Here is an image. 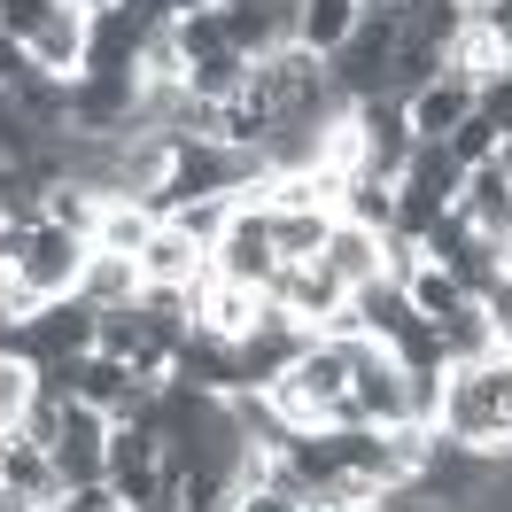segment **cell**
Returning <instances> with one entry per match:
<instances>
[{
	"label": "cell",
	"instance_id": "cell-1",
	"mask_svg": "<svg viewBox=\"0 0 512 512\" xmlns=\"http://www.w3.org/2000/svg\"><path fill=\"white\" fill-rule=\"evenodd\" d=\"M396 47H404V16L396 8H365L357 32L326 55V78L342 101H381L388 94V70H396Z\"/></svg>",
	"mask_w": 512,
	"mask_h": 512
},
{
	"label": "cell",
	"instance_id": "cell-2",
	"mask_svg": "<svg viewBox=\"0 0 512 512\" xmlns=\"http://www.w3.org/2000/svg\"><path fill=\"white\" fill-rule=\"evenodd\" d=\"M210 272H218V280H241V288H272L280 249H272V210H264L256 194H233V218H225L218 249H210Z\"/></svg>",
	"mask_w": 512,
	"mask_h": 512
},
{
	"label": "cell",
	"instance_id": "cell-3",
	"mask_svg": "<svg viewBox=\"0 0 512 512\" xmlns=\"http://www.w3.org/2000/svg\"><path fill=\"white\" fill-rule=\"evenodd\" d=\"M0 350H8V357H24V365L86 357V350H94V303H86V295H63V303H47L39 319H16Z\"/></svg>",
	"mask_w": 512,
	"mask_h": 512
},
{
	"label": "cell",
	"instance_id": "cell-4",
	"mask_svg": "<svg viewBox=\"0 0 512 512\" xmlns=\"http://www.w3.org/2000/svg\"><path fill=\"white\" fill-rule=\"evenodd\" d=\"M458 156L450 148H412V163H404V179H396V233L404 241H419L427 225L443 218L450 202H458Z\"/></svg>",
	"mask_w": 512,
	"mask_h": 512
},
{
	"label": "cell",
	"instance_id": "cell-5",
	"mask_svg": "<svg viewBox=\"0 0 512 512\" xmlns=\"http://www.w3.org/2000/svg\"><path fill=\"white\" fill-rule=\"evenodd\" d=\"M350 125H357V179H404V163H412V117H404V101L381 94V101H357L350 109Z\"/></svg>",
	"mask_w": 512,
	"mask_h": 512
},
{
	"label": "cell",
	"instance_id": "cell-6",
	"mask_svg": "<svg viewBox=\"0 0 512 512\" xmlns=\"http://www.w3.org/2000/svg\"><path fill=\"white\" fill-rule=\"evenodd\" d=\"M86 256H94L86 233H70V225H32V233H24V256H16V280L39 288L47 303H63V295H78V280H86Z\"/></svg>",
	"mask_w": 512,
	"mask_h": 512
},
{
	"label": "cell",
	"instance_id": "cell-7",
	"mask_svg": "<svg viewBox=\"0 0 512 512\" xmlns=\"http://www.w3.org/2000/svg\"><path fill=\"white\" fill-rule=\"evenodd\" d=\"M264 303H280V311L303 319L311 334H334L342 311H350V288H342L319 256H311V264H280V272H272V288H264Z\"/></svg>",
	"mask_w": 512,
	"mask_h": 512
},
{
	"label": "cell",
	"instance_id": "cell-8",
	"mask_svg": "<svg viewBox=\"0 0 512 512\" xmlns=\"http://www.w3.org/2000/svg\"><path fill=\"white\" fill-rule=\"evenodd\" d=\"M70 132H140V78L132 70H78L70 78Z\"/></svg>",
	"mask_w": 512,
	"mask_h": 512
},
{
	"label": "cell",
	"instance_id": "cell-9",
	"mask_svg": "<svg viewBox=\"0 0 512 512\" xmlns=\"http://www.w3.org/2000/svg\"><path fill=\"white\" fill-rule=\"evenodd\" d=\"M171 381L194 388V396H241V342H225V334H202L194 326L187 342L171 350Z\"/></svg>",
	"mask_w": 512,
	"mask_h": 512
},
{
	"label": "cell",
	"instance_id": "cell-10",
	"mask_svg": "<svg viewBox=\"0 0 512 512\" xmlns=\"http://www.w3.org/2000/svg\"><path fill=\"white\" fill-rule=\"evenodd\" d=\"M109 427H117V419L109 412H94V404H78V396H70L63 404V435H55V474L63 481H94V474H109Z\"/></svg>",
	"mask_w": 512,
	"mask_h": 512
},
{
	"label": "cell",
	"instance_id": "cell-11",
	"mask_svg": "<svg viewBox=\"0 0 512 512\" xmlns=\"http://www.w3.org/2000/svg\"><path fill=\"white\" fill-rule=\"evenodd\" d=\"M194 326L202 334H225V342H241V334H256V319H264V288H241V280H218L210 264H202V280H194Z\"/></svg>",
	"mask_w": 512,
	"mask_h": 512
},
{
	"label": "cell",
	"instance_id": "cell-12",
	"mask_svg": "<svg viewBox=\"0 0 512 512\" xmlns=\"http://www.w3.org/2000/svg\"><path fill=\"white\" fill-rule=\"evenodd\" d=\"M218 8H225V39H233L249 63L295 47V0H218Z\"/></svg>",
	"mask_w": 512,
	"mask_h": 512
},
{
	"label": "cell",
	"instance_id": "cell-13",
	"mask_svg": "<svg viewBox=\"0 0 512 512\" xmlns=\"http://www.w3.org/2000/svg\"><path fill=\"white\" fill-rule=\"evenodd\" d=\"M404 117H412V140H419V148H443L450 132H458L466 117H474V86L443 70L435 86H419V94L404 101Z\"/></svg>",
	"mask_w": 512,
	"mask_h": 512
},
{
	"label": "cell",
	"instance_id": "cell-14",
	"mask_svg": "<svg viewBox=\"0 0 512 512\" xmlns=\"http://www.w3.org/2000/svg\"><path fill=\"white\" fill-rule=\"evenodd\" d=\"M319 264L342 280V288H365V280H381V272H388V233L334 218V233H326V249H319Z\"/></svg>",
	"mask_w": 512,
	"mask_h": 512
},
{
	"label": "cell",
	"instance_id": "cell-15",
	"mask_svg": "<svg viewBox=\"0 0 512 512\" xmlns=\"http://www.w3.org/2000/svg\"><path fill=\"white\" fill-rule=\"evenodd\" d=\"M78 404H94V412H109V419H132L140 404H148V381L132 373L125 357L86 350V373H78Z\"/></svg>",
	"mask_w": 512,
	"mask_h": 512
},
{
	"label": "cell",
	"instance_id": "cell-16",
	"mask_svg": "<svg viewBox=\"0 0 512 512\" xmlns=\"http://www.w3.org/2000/svg\"><path fill=\"white\" fill-rule=\"evenodd\" d=\"M0 489L47 512L55 497H63V474H55V450H47V443H24V435H8V458H0Z\"/></svg>",
	"mask_w": 512,
	"mask_h": 512
},
{
	"label": "cell",
	"instance_id": "cell-17",
	"mask_svg": "<svg viewBox=\"0 0 512 512\" xmlns=\"http://www.w3.org/2000/svg\"><path fill=\"white\" fill-rule=\"evenodd\" d=\"M86 24H94V16H86L78 0H63V8L32 32V63L55 70V78H78V70H86Z\"/></svg>",
	"mask_w": 512,
	"mask_h": 512
},
{
	"label": "cell",
	"instance_id": "cell-18",
	"mask_svg": "<svg viewBox=\"0 0 512 512\" xmlns=\"http://www.w3.org/2000/svg\"><path fill=\"white\" fill-rule=\"evenodd\" d=\"M148 32H156V24H140L125 8H101L94 24H86V70H140Z\"/></svg>",
	"mask_w": 512,
	"mask_h": 512
},
{
	"label": "cell",
	"instance_id": "cell-19",
	"mask_svg": "<svg viewBox=\"0 0 512 512\" xmlns=\"http://www.w3.org/2000/svg\"><path fill=\"white\" fill-rule=\"evenodd\" d=\"M202 264H210V256H202L179 225L163 218L156 233H148V249H140V280H148V288H194V280H202Z\"/></svg>",
	"mask_w": 512,
	"mask_h": 512
},
{
	"label": "cell",
	"instance_id": "cell-20",
	"mask_svg": "<svg viewBox=\"0 0 512 512\" xmlns=\"http://www.w3.org/2000/svg\"><path fill=\"white\" fill-rule=\"evenodd\" d=\"M156 225H163V218L148 210V202H132V194H101V218H94V233H86V241H94V249H109V256H140Z\"/></svg>",
	"mask_w": 512,
	"mask_h": 512
},
{
	"label": "cell",
	"instance_id": "cell-21",
	"mask_svg": "<svg viewBox=\"0 0 512 512\" xmlns=\"http://www.w3.org/2000/svg\"><path fill=\"white\" fill-rule=\"evenodd\" d=\"M140 256H109V249H94L86 256V280H78V295L94 303V311H125V303H140Z\"/></svg>",
	"mask_w": 512,
	"mask_h": 512
},
{
	"label": "cell",
	"instance_id": "cell-22",
	"mask_svg": "<svg viewBox=\"0 0 512 512\" xmlns=\"http://www.w3.org/2000/svg\"><path fill=\"white\" fill-rule=\"evenodd\" d=\"M249 55H241V47H218V55H194L187 63V94L194 101H210V109H225V101H241L249 94Z\"/></svg>",
	"mask_w": 512,
	"mask_h": 512
},
{
	"label": "cell",
	"instance_id": "cell-23",
	"mask_svg": "<svg viewBox=\"0 0 512 512\" xmlns=\"http://www.w3.org/2000/svg\"><path fill=\"white\" fill-rule=\"evenodd\" d=\"M357 0H295V47H311V55H334L342 39L357 32Z\"/></svg>",
	"mask_w": 512,
	"mask_h": 512
},
{
	"label": "cell",
	"instance_id": "cell-24",
	"mask_svg": "<svg viewBox=\"0 0 512 512\" xmlns=\"http://www.w3.org/2000/svg\"><path fill=\"white\" fill-rule=\"evenodd\" d=\"M404 295H412V311H419V319H435V326H443V319H458V311L474 303V295L458 288L443 264H427V256H419L412 272H404Z\"/></svg>",
	"mask_w": 512,
	"mask_h": 512
},
{
	"label": "cell",
	"instance_id": "cell-25",
	"mask_svg": "<svg viewBox=\"0 0 512 512\" xmlns=\"http://www.w3.org/2000/svg\"><path fill=\"white\" fill-rule=\"evenodd\" d=\"M326 233H334V210H272V249L280 264H311L326 249Z\"/></svg>",
	"mask_w": 512,
	"mask_h": 512
},
{
	"label": "cell",
	"instance_id": "cell-26",
	"mask_svg": "<svg viewBox=\"0 0 512 512\" xmlns=\"http://www.w3.org/2000/svg\"><path fill=\"white\" fill-rule=\"evenodd\" d=\"M443 357H450V365L497 357V319H489V303H466L458 319H443Z\"/></svg>",
	"mask_w": 512,
	"mask_h": 512
},
{
	"label": "cell",
	"instance_id": "cell-27",
	"mask_svg": "<svg viewBox=\"0 0 512 512\" xmlns=\"http://www.w3.org/2000/svg\"><path fill=\"white\" fill-rule=\"evenodd\" d=\"M140 342H148V311H140V303H125V311H94V350L101 357H125V365H132Z\"/></svg>",
	"mask_w": 512,
	"mask_h": 512
},
{
	"label": "cell",
	"instance_id": "cell-28",
	"mask_svg": "<svg viewBox=\"0 0 512 512\" xmlns=\"http://www.w3.org/2000/svg\"><path fill=\"white\" fill-rule=\"evenodd\" d=\"M443 148L458 156V171H474V163H497V156H505V132H497V125H489V117L474 109V117H466V125L443 140Z\"/></svg>",
	"mask_w": 512,
	"mask_h": 512
},
{
	"label": "cell",
	"instance_id": "cell-29",
	"mask_svg": "<svg viewBox=\"0 0 512 512\" xmlns=\"http://www.w3.org/2000/svg\"><path fill=\"white\" fill-rule=\"evenodd\" d=\"M225 218H233V194H210V202H187V210H171V225H179V233H187V241H194L202 256L218 249Z\"/></svg>",
	"mask_w": 512,
	"mask_h": 512
},
{
	"label": "cell",
	"instance_id": "cell-30",
	"mask_svg": "<svg viewBox=\"0 0 512 512\" xmlns=\"http://www.w3.org/2000/svg\"><path fill=\"white\" fill-rule=\"evenodd\" d=\"M94 218H101V194L70 187V179H55V187H47V225H70V233H94Z\"/></svg>",
	"mask_w": 512,
	"mask_h": 512
},
{
	"label": "cell",
	"instance_id": "cell-31",
	"mask_svg": "<svg viewBox=\"0 0 512 512\" xmlns=\"http://www.w3.org/2000/svg\"><path fill=\"white\" fill-rule=\"evenodd\" d=\"M47 512H132V505H125V489L109 474H94V481H63V497Z\"/></svg>",
	"mask_w": 512,
	"mask_h": 512
},
{
	"label": "cell",
	"instance_id": "cell-32",
	"mask_svg": "<svg viewBox=\"0 0 512 512\" xmlns=\"http://www.w3.org/2000/svg\"><path fill=\"white\" fill-rule=\"evenodd\" d=\"M171 32H179V55H218V47H233L225 39V8H202V16H171Z\"/></svg>",
	"mask_w": 512,
	"mask_h": 512
},
{
	"label": "cell",
	"instance_id": "cell-33",
	"mask_svg": "<svg viewBox=\"0 0 512 512\" xmlns=\"http://www.w3.org/2000/svg\"><path fill=\"white\" fill-rule=\"evenodd\" d=\"M16 435H24V443H55V435H63V396L32 388V404L16 412Z\"/></svg>",
	"mask_w": 512,
	"mask_h": 512
},
{
	"label": "cell",
	"instance_id": "cell-34",
	"mask_svg": "<svg viewBox=\"0 0 512 512\" xmlns=\"http://www.w3.org/2000/svg\"><path fill=\"white\" fill-rule=\"evenodd\" d=\"M63 0H0V39H16V47H32V32L55 16Z\"/></svg>",
	"mask_w": 512,
	"mask_h": 512
},
{
	"label": "cell",
	"instance_id": "cell-35",
	"mask_svg": "<svg viewBox=\"0 0 512 512\" xmlns=\"http://www.w3.org/2000/svg\"><path fill=\"white\" fill-rule=\"evenodd\" d=\"M32 388H39V381H32V365L0 350V427H16V412L32 404Z\"/></svg>",
	"mask_w": 512,
	"mask_h": 512
},
{
	"label": "cell",
	"instance_id": "cell-36",
	"mask_svg": "<svg viewBox=\"0 0 512 512\" xmlns=\"http://www.w3.org/2000/svg\"><path fill=\"white\" fill-rule=\"evenodd\" d=\"M474 109H481V117H489L497 132H505V140H512V70L481 78V86H474Z\"/></svg>",
	"mask_w": 512,
	"mask_h": 512
},
{
	"label": "cell",
	"instance_id": "cell-37",
	"mask_svg": "<svg viewBox=\"0 0 512 512\" xmlns=\"http://www.w3.org/2000/svg\"><path fill=\"white\" fill-rule=\"evenodd\" d=\"M233 512H303V489H272V481H264V489H241Z\"/></svg>",
	"mask_w": 512,
	"mask_h": 512
},
{
	"label": "cell",
	"instance_id": "cell-38",
	"mask_svg": "<svg viewBox=\"0 0 512 512\" xmlns=\"http://www.w3.org/2000/svg\"><path fill=\"white\" fill-rule=\"evenodd\" d=\"M125 16H140V24H171V0H117Z\"/></svg>",
	"mask_w": 512,
	"mask_h": 512
},
{
	"label": "cell",
	"instance_id": "cell-39",
	"mask_svg": "<svg viewBox=\"0 0 512 512\" xmlns=\"http://www.w3.org/2000/svg\"><path fill=\"white\" fill-rule=\"evenodd\" d=\"M202 8H218V0H171V16H202Z\"/></svg>",
	"mask_w": 512,
	"mask_h": 512
},
{
	"label": "cell",
	"instance_id": "cell-40",
	"mask_svg": "<svg viewBox=\"0 0 512 512\" xmlns=\"http://www.w3.org/2000/svg\"><path fill=\"white\" fill-rule=\"evenodd\" d=\"M0 512H39V505H24V497H8V489H0Z\"/></svg>",
	"mask_w": 512,
	"mask_h": 512
},
{
	"label": "cell",
	"instance_id": "cell-41",
	"mask_svg": "<svg viewBox=\"0 0 512 512\" xmlns=\"http://www.w3.org/2000/svg\"><path fill=\"white\" fill-rule=\"evenodd\" d=\"M78 8H86V16H101V8H117V0H78Z\"/></svg>",
	"mask_w": 512,
	"mask_h": 512
},
{
	"label": "cell",
	"instance_id": "cell-42",
	"mask_svg": "<svg viewBox=\"0 0 512 512\" xmlns=\"http://www.w3.org/2000/svg\"><path fill=\"white\" fill-rule=\"evenodd\" d=\"M497 163H505V179H512V140H505V156H497Z\"/></svg>",
	"mask_w": 512,
	"mask_h": 512
},
{
	"label": "cell",
	"instance_id": "cell-43",
	"mask_svg": "<svg viewBox=\"0 0 512 512\" xmlns=\"http://www.w3.org/2000/svg\"><path fill=\"white\" fill-rule=\"evenodd\" d=\"M8 435H16V427H0V458H8Z\"/></svg>",
	"mask_w": 512,
	"mask_h": 512
}]
</instances>
